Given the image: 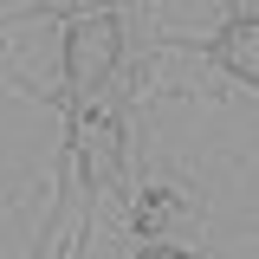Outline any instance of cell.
Returning <instances> with one entry per match:
<instances>
[{
	"instance_id": "cell-6",
	"label": "cell",
	"mask_w": 259,
	"mask_h": 259,
	"mask_svg": "<svg viewBox=\"0 0 259 259\" xmlns=\"http://www.w3.org/2000/svg\"><path fill=\"white\" fill-rule=\"evenodd\" d=\"M143 259H194V253H182V246H143Z\"/></svg>"
},
{
	"instance_id": "cell-5",
	"label": "cell",
	"mask_w": 259,
	"mask_h": 259,
	"mask_svg": "<svg viewBox=\"0 0 259 259\" xmlns=\"http://www.w3.org/2000/svg\"><path fill=\"white\" fill-rule=\"evenodd\" d=\"M168 214H175V201H149V207H143V233H156Z\"/></svg>"
},
{
	"instance_id": "cell-4",
	"label": "cell",
	"mask_w": 259,
	"mask_h": 259,
	"mask_svg": "<svg viewBox=\"0 0 259 259\" xmlns=\"http://www.w3.org/2000/svg\"><path fill=\"white\" fill-rule=\"evenodd\" d=\"M46 13H59V20H84V13H104V0H39Z\"/></svg>"
},
{
	"instance_id": "cell-1",
	"label": "cell",
	"mask_w": 259,
	"mask_h": 259,
	"mask_svg": "<svg viewBox=\"0 0 259 259\" xmlns=\"http://www.w3.org/2000/svg\"><path fill=\"white\" fill-rule=\"evenodd\" d=\"M117 52H123V26L110 13H84L78 26L65 32V78H71V97H97L104 78L117 71Z\"/></svg>"
},
{
	"instance_id": "cell-3",
	"label": "cell",
	"mask_w": 259,
	"mask_h": 259,
	"mask_svg": "<svg viewBox=\"0 0 259 259\" xmlns=\"http://www.w3.org/2000/svg\"><path fill=\"white\" fill-rule=\"evenodd\" d=\"M78 156L91 162V175H97V182H117V123L84 117V123H78Z\"/></svg>"
},
{
	"instance_id": "cell-2",
	"label": "cell",
	"mask_w": 259,
	"mask_h": 259,
	"mask_svg": "<svg viewBox=\"0 0 259 259\" xmlns=\"http://www.w3.org/2000/svg\"><path fill=\"white\" fill-rule=\"evenodd\" d=\"M214 59H221L240 84H253V91H259V20H233V26L214 39Z\"/></svg>"
}]
</instances>
